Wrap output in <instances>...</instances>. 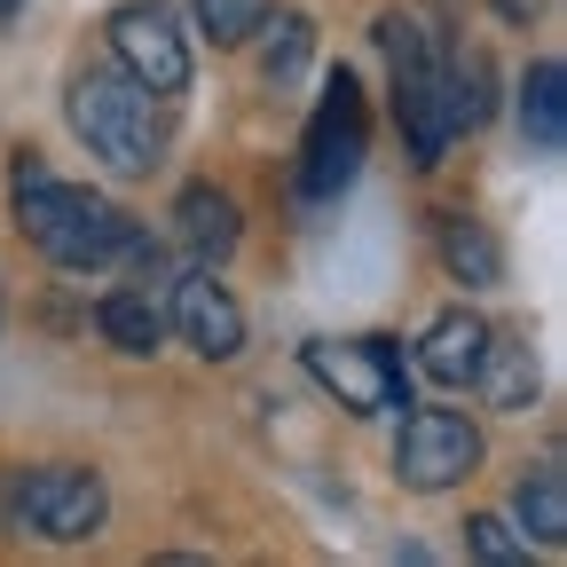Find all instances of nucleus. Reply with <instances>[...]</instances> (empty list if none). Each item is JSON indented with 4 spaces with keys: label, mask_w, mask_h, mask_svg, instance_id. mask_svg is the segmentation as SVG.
Segmentation results:
<instances>
[{
    "label": "nucleus",
    "mask_w": 567,
    "mask_h": 567,
    "mask_svg": "<svg viewBox=\"0 0 567 567\" xmlns=\"http://www.w3.org/2000/svg\"><path fill=\"white\" fill-rule=\"evenodd\" d=\"M9 213H17L24 245H40V252H48L55 268H71V276L111 268L118 245L134 237V221H126L111 197H87V189L55 182L32 151H17V166H9Z\"/></svg>",
    "instance_id": "obj_1"
},
{
    "label": "nucleus",
    "mask_w": 567,
    "mask_h": 567,
    "mask_svg": "<svg viewBox=\"0 0 567 567\" xmlns=\"http://www.w3.org/2000/svg\"><path fill=\"white\" fill-rule=\"evenodd\" d=\"M442 87H450V126L473 134L488 118V55L481 48H450L442 55Z\"/></svg>",
    "instance_id": "obj_17"
},
{
    "label": "nucleus",
    "mask_w": 567,
    "mask_h": 567,
    "mask_svg": "<svg viewBox=\"0 0 567 567\" xmlns=\"http://www.w3.org/2000/svg\"><path fill=\"white\" fill-rule=\"evenodd\" d=\"M363 151H371V118H363V87L331 71L323 80V103L308 118V142H300V197L308 205H331L354 174H363Z\"/></svg>",
    "instance_id": "obj_7"
},
{
    "label": "nucleus",
    "mask_w": 567,
    "mask_h": 567,
    "mask_svg": "<svg viewBox=\"0 0 567 567\" xmlns=\"http://www.w3.org/2000/svg\"><path fill=\"white\" fill-rule=\"evenodd\" d=\"M520 126H528V142L551 158L559 142H567V71L544 55V63H528V80H520Z\"/></svg>",
    "instance_id": "obj_16"
},
{
    "label": "nucleus",
    "mask_w": 567,
    "mask_h": 567,
    "mask_svg": "<svg viewBox=\"0 0 567 567\" xmlns=\"http://www.w3.org/2000/svg\"><path fill=\"white\" fill-rule=\"evenodd\" d=\"M513 520H520V536L544 544V551L567 544V473H559V465H536V473L513 488Z\"/></svg>",
    "instance_id": "obj_15"
},
{
    "label": "nucleus",
    "mask_w": 567,
    "mask_h": 567,
    "mask_svg": "<svg viewBox=\"0 0 567 567\" xmlns=\"http://www.w3.org/2000/svg\"><path fill=\"white\" fill-rule=\"evenodd\" d=\"M111 55L142 95H189V40L158 0H118L111 9Z\"/></svg>",
    "instance_id": "obj_8"
},
{
    "label": "nucleus",
    "mask_w": 567,
    "mask_h": 567,
    "mask_svg": "<svg viewBox=\"0 0 567 567\" xmlns=\"http://www.w3.org/2000/svg\"><path fill=\"white\" fill-rule=\"evenodd\" d=\"M174 229H182V245L197 252V268H221L229 252H237V197L229 189H213V182H189L182 197H174Z\"/></svg>",
    "instance_id": "obj_10"
},
{
    "label": "nucleus",
    "mask_w": 567,
    "mask_h": 567,
    "mask_svg": "<svg viewBox=\"0 0 567 567\" xmlns=\"http://www.w3.org/2000/svg\"><path fill=\"white\" fill-rule=\"evenodd\" d=\"M473 386L488 394V410H528V402H536V354H528V339H505V331H488Z\"/></svg>",
    "instance_id": "obj_14"
},
{
    "label": "nucleus",
    "mask_w": 567,
    "mask_h": 567,
    "mask_svg": "<svg viewBox=\"0 0 567 567\" xmlns=\"http://www.w3.org/2000/svg\"><path fill=\"white\" fill-rule=\"evenodd\" d=\"M174 331L189 339L197 363H237L245 354V308L229 300V284L213 268H189L174 284Z\"/></svg>",
    "instance_id": "obj_9"
},
{
    "label": "nucleus",
    "mask_w": 567,
    "mask_h": 567,
    "mask_svg": "<svg viewBox=\"0 0 567 567\" xmlns=\"http://www.w3.org/2000/svg\"><path fill=\"white\" fill-rule=\"evenodd\" d=\"M496 17H513V24H528V0H496Z\"/></svg>",
    "instance_id": "obj_21"
},
{
    "label": "nucleus",
    "mask_w": 567,
    "mask_h": 567,
    "mask_svg": "<svg viewBox=\"0 0 567 567\" xmlns=\"http://www.w3.org/2000/svg\"><path fill=\"white\" fill-rule=\"evenodd\" d=\"M95 331L118 347V354H158L166 347V308L142 292V284H126V292H103V308H95Z\"/></svg>",
    "instance_id": "obj_13"
},
{
    "label": "nucleus",
    "mask_w": 567,
    "mask_h": 567,
    "mask_svg": "<svg viewBox=\"0 0 567 567\" xmlns=\"http://www.w3.org/2000/svg\"><path fill=\"white\" fill-rule=\"evenodd\" d=\"M0 520L9 536H48V544H95L103 520H111V488L95 465H71V457H48L32 473H9L0 481Z\"/></svg>",
    "instance_id": "obj_3"
},
{
    "label": "nucleus",
    "mask_w": 567,
    "mask_h": 567,
    "mask_svg": "<svg viewBox=\"0 0 567 567\" xmlns=\"http://www.w3.org/2000/svg\"><path fill=\"white\" fill-rule=\"evenodd\" d=\"M434 252H442V268H450L457 284H473V292L505 284V245H496V237L473 221V213H457V205L434 213Z\"/></svg>",
    "instance_id": "obj_11"
},
{
    "label": "nucleus",
    "mask_w": 567,
    "mask_h": 567,
    "mask_svg": "<svg viewBox=\"0 0 567 567\" xmlns=\"http://www.w3.org/2000/svg\"><path fill=\"white\" fill-rule=\"evenodd\" d=\"M260 24H268V40H260V71H268V87L300 80V71H308V48H316V24H308L300 9H284V17H260Z\"/></svg>",
    "instance_id": "obj_18"
},
{
    "label": "nucleus",
    "mask_w": 567,
    "mask_h": 567,
    "mask_svg": "<svg viewBox=\"0 0 567 567\" xmlns=\"http://www.w3.org/2000/svg\"><path fill=\"white\" fill-rule=\"evenodd\" d=\"M260 17H268V0H197V24L213 48H245L260 32Z\"/></svg>",
    "instance_id": "obj_19"
},
{
    "label": "nucleus",
    "mask_w": 567,
    "mask_h": 567,
    "mask_svg": "<svg viewBox=\"0 0 567 567\" xmlns=\"http://www.w3.org/2000/svg\"><path fill=\"white\" fill-rule=\"evenodd\" d=\"M481 347H488V323H481L473 308H450V316H434V331L417 339V363H425V379H434V386H473Z\"/></svg>",
    "instance_id": "obj_12"
},
{
    "label": "nucleus",
    "mask_w": 567,
    "mask_h": 567,
    "mask_svg": "<svg viewBox=\"0 0 567 567\" xmlns=\"http://www.w3.org/2000/svg\"><path fill=\"white\" fill-rule=\"evenodd\" d=\"M465 544H473V559H488V567H528V536H520L505 513H473V520H465Z\"/></svg>",
    "instance_id": "obj_20"
},
{
    "label": "nucleus",
    "mask_w": 567,
    "mask_h": 567,
    "mask_svg": "<svg viewBox=\"0 0 567 567\" xmlns=\"http://www.w3.org/2000/svg\"><path fill=\"white\" fill-rule=\"evenodd\" d=\"M63 118L87 151L111 166V174H151L166 151H158V118H151V95H142L118 63H87L71 71L63 87Z\"/></svg>",
    "instance_id": "obj_2"
},
{
    "label": "nucleus",
    "mask_w": 567,
    "mask_h": 567,
    "mask_svg": "<svg viewBox=\"0 0 567 567\" xmlns=\"http://www.w3.org/2000/svg\"><path fill=\"white\" fill-rule=\"evenodd\" d=\"M17 9H24V0H0V24H9V17H17Z\"/></svg>",
    "instance_id": "obj_22"
},
{
    "label": "nucleus",
    "mask_w": 567,
    "mask_h": 567,
    "mask_svg": "<svg viewBox=\"0 0 567 567\" xmlns=\"http://www.w3.org/2000/svg\"><path fill=\"white\" fill-rule=\"evenodd\" d=\"M379 48H386V63H394V126H402V142H410V158H417V166H442L450 142H457V126H450V87H442V55H450V48H434V40L417 32V17H402V9L379 17Z\"/></svg>",
    "instance_id": "obj_4"
},
{
    "label": "nucleus",
    "mask_w": 567,
    "mask_h": 567,
    "mask_svg": "<svg viewBox=\"0 0 567 567\" xmlns=\"http://www.w3.org/2000/svg\"><path fill=\"white\" fill-rule=\"evenodd\" d=\"M300 363H308V379H316L331 402H347L354 417H386V410L410 402V354H402L386 331H371V339H308Z\"/></svg>",
    "instance_id": "obj_5"
},
{
    "label": "nucleus",
    "mask_w": 567,
    "mask_h": 567,
    "mask_svg": "<svg viewBox=\"0 0 567 567\" xmlns=\"http://www.w3.org/2000/svg\"><path fill=\"white\" fill-rule=\"evenodd\" d=\"M488 442L465 410H442V402H417L402 410V434H394V481L417 488V496H442V488H465L481 473Z\"/></svg>",
    "instance_id": "obj_6"
}]
</instances>
